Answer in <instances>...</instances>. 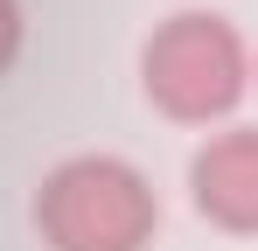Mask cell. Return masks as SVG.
<instances>
[{
    "label": "cell",
    "mask_w": 258,
    "mask_h": 251,
    "mask_svg": "<svg viewBox=\"0 0 258 251\" xmlns=\"http://www.w3.org/2000/svg\"><path fill=\"white\" fill-rule=\"evenodd\" d=\"M35 230L49 251H147L161 230V196L119 154H70L35 189Z\"/></svg>",
    "instance_id": "6da1fadb"
},
{
    "label": "cell",
    "mask_w": 258,
    "mask_h": 251,
    "mask_svg": "<svg viewBox=\"0 0 258 251\" xmlns=\"http://www.w3.org/2000/svg\"><path fill=\"white\" fill-rule=\"evenodd\" d=\"M140 84L174 126H210V119H230L237 98L251 91V49L223 14L188 7V14H168L147 35Z\"/></svg>",
    "instance_id": "7a4b0ae2"
},
{
    "label": "cell",
    "mask_w": 258,
    "mask_h": 251,
    "mask_svg": "<svg viewBox=\"0 0 258 251\" xmlns=\"http://www.w3.org/2000/svg\"><path fill=\"white\" fill-rule=\"evenodd\" d=\"M188 203L230 237L258 230V126H223L188 154Z\"/></svg>",
    "instance_id": "3957f363"
},
{
    "label": "cell",
    "mask_w": 258,
    "mask_h": 251,
    "mask_svg": "<svg viewBox=\"0 0 258 251\" xmlns=\"http://www.w3.org/2000/svg\"><path fill=\"white\" fill-rule=\"evenodd\" d=\"M21 35H28V14H21V0H0V77L14 70V56H21Z\"/></svg>",
    "instance_id": "277c9868"
},
{
    "label": "cell",
    "mask_w": 258,
    "mask_h": 251,
    "mask_svg": "<svg viewBox=\"0 0 258 251\" xmlns=\"http://www.w3.org/2000/svg\"><path fill=\"white\" fill-rule=\"evenodd\" d=\"M251 84H258V70H251Z\"/></svg>",
    "instance_id": "5b68a950"
}]
</instances>
